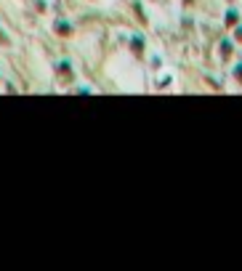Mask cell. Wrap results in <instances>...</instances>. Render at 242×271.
I'll return each mask as SVG.
<instances>
[{
  "instance_id": "cell-1",
  "label": "cell",
  "mask_w": 242,
  "mask_h": 271,
  "mask_svg": "<svg viewBox=\"0 0 242 271\" xmlns=\"http://www.w3.org/2000/svg\"><path fill=\"white\" fill-rule=\"evenodd\" d=\"M240 37H242V29H240Z\"/></svg>"
}]
</instances>
